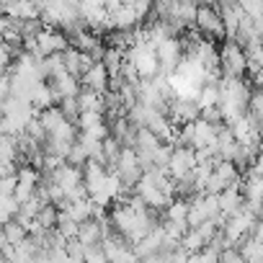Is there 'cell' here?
<instances>
[{
  "label": "cell",
  "mask_w": 263,
  "mask_h": 263,
  "mask_svg": "<svg viewBox=\"0 0 263 263\" xmlns=\"http://www.w3.org/2000/svg\"><path fill=\"white\" fill-rule=\"evenodd\" d=\"M62 62H65V67H67V75H72V78H78V80H83L85 72L96 65L90 54H85V52H80V49H75V47H70V49L62 54Z\"/></svg>",
  "instance_id": "52a82bcc"
},
{
  "label": "cell",
  "mask_w": 263,
  "mask_h": 263,
  "mask_svg": "<svg viewBox=\"0 0 263 263\" xmlns=\"http://www.w3.org/2000/svg\"><path fill=\"white\" fill-rule=\"evenodd\" d=\"M196 31L204 39H227V29L217 6H199L196 13Z\"/></svg>",
  "instance_id": "7a4b0ae2"
},
{
  "label": "cell",
  "mask_w": 263,
  "mask_h": 263,
  "mask_svg": "<svg viewBox=\"0 0 263 263\" xmlns=\"http://www.w3.org/2000/svg\"><path fill=\"white\" fill-rule=\"evenodd\" d=\"M217 199H219V212H222V217H224V219L245 209V196H242L240 186H235V189H227V191H222V194H219Z\"/></svg>",
  "instance_id": "30bf717a"
},
{
  "label": "cell",
  "mask_w": 263,
  "mask_h": 263,
  "mask_svg": "<svg viewBox=\"0 0 263 263\" xmlns=\"http://www.w3.org/2000/svg\"><path fill=\"white\" fill-rule=\"evenodd\" d=\"M219 98H222V93H219V83H217V85H204V88H201V96H199V106H201V111H204V108H214V106H219Z\"/></svg>",
  "instance_id": "ffe728a7"
},
{
  "label": "cell",
  "mask_w": 263,
  "mask_h": 263,
  "mask_svg": "<svg viewBox=\"0 0 263 263\" xmlns=\"http://www.w3.org/2000/svg\"><path fill=\"white\" fill-rule=\"evenodd\" d=\"M78 224H85V222H90L93 219V214H96V204L90 201V199H85V201H78V204H72L70 209H65Z\"/></svg>",
  "instance_id": "9a60e30c"
},
{
  "label": "cell",
  "mask_w": 263,
  "mask_h": 263,
  "mask_svg": "<svg viewBox=\"0 0 263 263\" xmlns=\"http://www.w3.org/2000/svg\"><path fill=\"white\" fill-rule=\"evenodd\" d=\"M78 103H80V114H103L106 116V96H98V93L83 88L78 96Z\"/></svg>",
  "instance_id": "7c38bea8"
},
{
  "label": "cell",
  "mask_w": 263,
  "mask_h": 263,
  "mask_svg": "<svg viewBox=\"0 0 263 263\" xmlns=\"http://www.w3.org/2000/svg\"><path fill=\"white\" fill-rule=\"evenodd\" d=\"M36 47H39V54L47 60V57L65 54V52L70 49V39H67L65 31L52 29V26H44V31L36 36Z\"/></svg>",
  "instance_id": "277c9868"
},
{
  "label": "cell",
  "mask_w": 263,
  "mask_h": 263,
  "mask_svg": "<svg viewBox=\"0 0 263 263\" xmlns=\"http://www.w3.org/2000/svg\"><path fill=\"white\" fill-rule=\"evenodd\" d=\"M101 124H108V119L103 114H80V119H78V129L80 132H88V129L101 126Z\"/></svg>",
  "instance_id": "7402d4cb"
},
{
  "label": "cell",
  "mask_w": 263,
  "mask_h": 263,
  "mask_svg": "<svg viewBox=\"0 0 263 263\" xmlns=\"http://www.w3.org/2000/svg\"><path fill=\"white\" fill-rule=\"evenodd\" d=\"M26 237H29V230H26L18 219H13V222L3 224V240H6V242H11L13 248H16V245H21Z\"/></svg>",
  "instance_id": "e0dca14e"
},
{
  "label": "cell",
  "mask_w": 263,
  "mask_h": 263,
  "mask_svg": "<svg viewBox=\"0 0 263 263\" xmlns=\"http://www.w3.org/2000/svg\"><path fill=\"white\" fill-rule=\"evenodd\" d=\"M219 263H248V260H245V255L240 253V248H227V250L222 253Z\"/></svg>",
  "instance_id": "484cf974"
},
{
  "label": "cell",
  "mask_w": 263,
  "mask_h": 263,
  "mask_svg": "<svg viewBox=\"0 0 263 263\" xmlns=\"http://www.w3.org/2000/svg\"><path fill=\"white\" fill-rule=\"evenodd\" d=\"M189 214H191V201L189 199H176L171 206H168V212H165V222L168 224H176V227H181V230H191L189 227Z\"/></svg>",
  "instance_id": "8fae6325"
},
{
  "label": "cell",
  "mask_w": 263,
  "mask_h": 263,
  "mask_svg": "<svg viewBox=\"0 0 263 263\" xmlns=\"http://www.w3.org/2000/svg\"><path fill=\"white\" fill-rule=\"evenodd\" d=\"M85 255H88V248H85L80 240H70V242H67V258L85 263Z\"/></svg>",
  "instance_id": "d4e9b609"
},
{
  "label": "cell",
  "mask_w": 263,
  "mask_h": 263,
  "mask_svg": "<svg viewBox=\"0 0 263 263\" xmlns=\"http://www.w3.org/2000/svg\"><path fill=\"white\" fill-rule=\"evenodd\" d=\"M18 212H21V201H18L16 196H3V199H0V214H3V224L13 222V219L18 217Z\"/></svg>",
  "instance_id": "d6986e66"
},
{
  "label": "cell",
  "mask_w": 263,
  "mask_h": 263,
  "mask_svg": "<svg viewBox=\"0 0 263 263\" xmlns=\"http://www.w3.org/2000/svg\"><path fill=\"white\" fill-rule=\"evenodd\" d=\"M253 83L258 85V90H263V70H260L258 75H253Z\"/></svg>",
  "instance_id": "4dcf8cb0"
},
{
  "label": "cell",
  "mask_w": 263,
  "mask_h": 263,
  "mask_svg": "<svg viewBox=\"0 0 263 263\" xmlns=\"http://www.w3.org/2000/svg\"><path fill=\"white\" fill-rule=\"evenodd\" d=\"M260 158H263V137H260Z\"/></svg>",
  "instance_id": "d6a6232c"
},
{
  "label": "cell",
  "mask_w": 263,
  "mask_h": 263,
  "mask_svg": "<svg viewBox=\"0 0 263 263\" xmlns=\"http://www.w3.org/2000/svg\"><path fill=\"white\" fill-rule=\"evenodd\" d=\"M31 103H34V108L42 114V111H49V108H54V103H57V98H54V90H52V85L49 83H42V85H36V90L31 93Z\"/></svg>",
  "instance_id": "4fadbf2b"
},
{
  "label": "cell",
  "mask_w": 263,
  "mask_h": 263,
  "mask_svg": "<svg viewBox=\"0 0 263 263\" xmlns=\"http://www.w3.org/2000/svg\"><path fill=\"white\" fill-rule=\"evenodd\" d=\"M36 224H39L42 230H47V232H57V224H60V209H57L54 204H47V206L39 212Z\"/></svg>",
  "instance_id": "2e32d148"
},
{
  "label": "cell",
  "mask_w": 263,
  "mask_h": 263,
  "mask_svg": "<svg viewBox=\"0 0 263 263\" xmlns=\"http://www.w3.org/2000/svg\"><path fill=\"white\" fill-rule=\"evenodd\" d=\"M78 232H80V224L67 214V212H60V224H57V235H62L65 240H78Z\"/></svg>",
  "instance_id": "ac0fdd59"
},
{
  "label": "cell",
  "mask_w": 263,
  "mask_h": 263,
  "mask_svg": "<svg viewBox=\"0 0 263 263\" xmlns=\"http://www.w3.org/2000/svg\"><path fill=\"white\" fill-rule=\"evenodd\" d=\"M248 173H253V176H258V178H263V158H258L250 168H248Z\"/></svg>",
  "instance_id": "f1b7e54d"
},
{
  "label": "cell",
  "mask_w": 263,
  "mask_h": 263,
  "mask_svg": "<svg viewBox=\"0 0 263 263\" xmlns=\"http://www.w3.org/2000/svg\"><path fill=\"white\" fill-rule=\"evenodd\" d=\"M90 163V155H88V150L80 145V140L72 145V150H70V155H67V165H72V168H85Z\"/></svg>",
  "instance_id": "44dd1931"
},
{
  "label": "cell",
  "mask_w": 263,
  "mask_h": 263,
  "mask_svg": "<svg viewBox=\"0 0 263 263\" xmlns=\"http://www.w3.org/2000/svg\"><path fill=\"white\" fill-rule=\"evenodd\" d=\"M0 16H8V18H16V21H34V18H42V6L36 3H3L0 6Z\"/></svg>",
  "instance_id": "ba28073f"
},
{
  "label": "cell",
  "mask_w": 263,
  "mask_h": 263,
  "mask_svg": "<svg viewBox=\"0 0 263 263\" xmlns=\"http://www.w3.org/2000/svg\"><path fill=\"white\" fill-rule=\"evenodd\" d=\"M183 54H186V52H183V47H181L178 36H173V39H168L165 44H160V47H158L160 75H163V78H171V75H176V70H178V65H181Z\"/></svg>",
  "instance_id": "5b68a950"
},
{
  "label": "cell",
  "mask_w": 263,
  "mask_h": 263,
  "mask_svg": "<svg viewBox=\"0 0 263 263\" xmlns=\"http://www.w3.org/2000/svg\"><path fill=\"white\" fill-rule=\"evenodd\" d=\"M217 11L222 13V21H224V29H227V39H235L237 29H240V21L245 18L242 3H219Z\"/></svg>",
  "instance_id": "9c48e42d"
},
{
  "label": "cell",
  "mask_w": 263,
  "mask_h": 263,
  "mask_svg": "<svg viewBox=\"0 0 263 263\" xmlns=\"http://www.w3.org/2000/svg\"><path fill=\"white\" fill-rule=\"evenodd\" d=\"M219 70H222V78L245 80V72H248V54H245V49H242L237 42L224 39V44L219 47Z\"/></svg>",
  "instance_id": "6da1fadb"
},
{
  "label": "cell",
  "mask_w": 263,
  "mask_h": 263,
  "mask_svg": "<svg viewBox=\"0 0 263 263\" xmlns=\"http://www.w3.org/2000/svg\"><path fill=\"white\" fill-rule=\"evenodd\" d=\"M189 258H191V253L183 250V248H178V250H173V253L165 255V263H189Z\"/></svg>",
  "instance_id": "83f0119b"
},
{
  "label": "cell",
  "mask_w": 263,
  "mask_h": 263,
  "mask_svg": "<svg viewBox=\"0 0 263 263\" xmlns=\"http://www.w3.org/2000/svg\"><path fill=\"white\" fill-rule=\"evenodd\" d=\"M60 111H62L72 124H78V119H80V103H78V98H67V101H62V103H60Z\"/></svg>",
  "instance_id": "603a6c76"
},
{
  "label": "cell",
  "mask_w": 263,
  "mask_h": 263,
  "mask_svg": "<svg viewBox=\"0 0 263 263\" xmlns=\"http://www.w3.org/2000/svg\"><path fill=\"white\" fill-rule=\"evenodd\" d=\"M65 263H83V260H72V258H67V260H65Z\"/></svg>",
  "instance_id": "1f68e13d"
},
{
  "label": "cell",
  "mask_w": 263,
  "mask_h": 263,
  "mask_svg": "<svg viewBox=\"0 0 263 263\" xmlns=\"http://www.w3.org/2000/svg\"><path fill=\"white\" fill-rule=\"evenodd\" d=\"M242 11H245V16H250V18H263V3H255V0H245Z\"/></svg>",
  "instance_id": "4316f807"
},
{
  "label": "cell",
  "mask_w": 263,
  "mask_h": 263,
  "mask_svg": "<svg viewBox=\"0 0 263 263\" xmlns=\"http://www.w3.org/2000/svg\"><path fill=\"white\" fill-rule=\"evenodd\" d=\"M142 263H165V255H150V258H142Z\"/></svg>",
  "instance_id": "f546056e"
},
{
  "label": "cell",
  "mask_w": 263,
  "mask_h": 263,
  "mask_svg": "<svg viewBox=\"0 0 263 263\" xmlns=\"http://www.w3.org/2000/svg\"><path fill=\"white\" fill-rule=\"evenodd\" d=\"M80 83H83L85 90H93V93H98V96H106V93L111 90V72L106 70L103 62H96V65L85 72V78H83Z\"/></svg>",
  "instance_id": "8992f818"
},
{
  "label": "cell",
  "mask_w": 263,
  "mask_h": 263,
  "mask_svg": "<svg viewBox=\"0 0 263 263\" xmlns=\"http://www.w3.org/2000/svg\"><path fill=\"white\" fill-rule=\"evenodd\" d=\"M240 191L245 196V201H255V204H263V178L248 173L240 183Z\"/></svg>",
  "instance_id": "5bb4252c"
},
{
  "label": "cell",
  "mask_w": 263,
  "mask_h": 263,
  "mask_svg": "<svg viewBox=\"0 0 263 263\" xmlns=\"http://www.w3.org/2000/svg\"><path fill=\"white\" fill-rule=\"evenodd\" d=\"M219 258H222L219 250L206 248V250H201V253H194V255L189 258V263H219Z\"/></svg>",
  "instance_id": "cb8c5ba5"
},
{
  "label": "cell",
  "mask_w": 263,
  "mask_h": 263,
  "mask_svg": "<svg viewBox=\"0 0 263 263\" xmlns=\"http://www.w3.org/2000/svg\"><path fill=\"white\" fill-rule=\"evenodd\" d=\"M196 168H199L196 150L194 147H176V153L171 158V165H168V176L173 178V183H181L189 176H194Z\"/></svg>",
  "instance_id": "3957f363"
}]
</instances>
